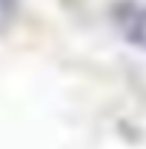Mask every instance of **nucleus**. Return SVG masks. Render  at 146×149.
I'll use <instances>...</instances> for the list:
<instances>
[{
	"instance_id": "f257e3e1",
	"label": "nucleus",
	"mask_w": 146,
	"mask_h": 149,
	"mask_svg": "<svg viewBox=\"0 0 146 149\" xmlns=\"http://www.w3.org/2000/svg\"><path fill=\"white\" fill-rule=\"evenodd\" d=\"M115 20L129 43L146 49V3H138V0L120 3L115 9Z\"/></svg>"
},
{
	"instance_id": "f03ea898",
	"label": "nucleus",
	"mask_w": 146,
	"mask_h": 149,
	"mask_svg": "<svg viewBox=\"0 0 146 149\" xmlns=\"http://www.w3.org/2000/svg\"><path fill=\"white\" fill-rule=\"evenodd\" d=\"M6 3H9V0H0V12H3V9H6Z\"/></svg>"
}]
</instances>
